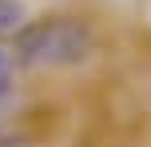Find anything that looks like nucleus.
<instances>
[{
    "label": "nucleus",
    "mask_w": 151,
    "mask_h": 147,
    "mask_svg": "<svg viewBox=\"0 0 151 147\" xmlns=\"http://www.w3.org/2000/svg\"><path fill=\"white\" fill-rule=\"evenodd\" d=\"M12 95H16V60L8 52V44H0V111L8 108Z\"/></svg>",
    "instance_id": "f03ea898"
},
{
    "label": "nucleus",
    "mask_w": 151,
    "mask_h": 147,
    "mask_svg": "<svg viewBox=\"0 0 151 147\" xmlns=\"http://www.w3.org/2000/svg\"><path fill=\"white\" fill-rule=\"evenodd\" d=\"M0 147H20V143H16L12 135H0Z\"/></svg>",
    "instance_id": "20e7f679"
},
{
    "label": "nucleus",
    "mask_w": 151,
    "mask_h": 147,
    "mask_svg": "<svg viewBox=\"0 0 151 147\" xmlns=\"http://www.w3.org/2000/svg\"><path fill=\"white\" fill-rule=\"evenodd\" d=\"M8 52L16 68H32V72L76 68L96 52V32L80 16H44V20L20 24L12 32Z\"/></svg>",
    "instance_id": "f257e3e1"
},
{
    "label": "nucleus",
    "mask_w": 151,
    "mask_h": 147,
    "mask_svg": "<svg viewBox=\"0 0 151 147\" xmlns=\"http://www.w3.org/2000/svg\"><path fill=\"white\" fill-rule=\"evenodd\" d=\"M20 24H24V8H20V0H0V36L16 32Z\"/></svg>",
    "instance_id": "7ed1b4c3"
}]
</instances>
